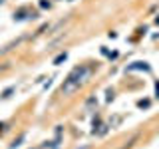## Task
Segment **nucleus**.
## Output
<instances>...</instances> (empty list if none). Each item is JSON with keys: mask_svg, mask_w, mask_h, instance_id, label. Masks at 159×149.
I'll list each match as a JSON object with an SVG mask.
<instances>
[{"mask_svg": "<svg viewBox=\"0 0 159 149\" xmlns=\"http://www.w3.org/2000/svg\"><path fill=\"white\" fill-rule=\"evenodd\" d=\"M137 105H139V108H149V101L147 100H141V101H137Z\"/></svg>", "mask_w": 159, "mask_h": 149, "instance_id": "20e7f679", "label": "nucleus"}, {"mask_svg": "<svg viewBox=\"0 0 159 149\" xmlns=\"http://www.w3.org/2000/svg\"><path fill=\"white\" fill-rule=\"evenodd\" d=\"M90 76H91V68L90 66H78V68H74V70L68 74V78L64 80L60 92L64 93V96H72L74 92H78V89L82 88L87 80H90Z\"/></svg>", "mask_w": 159, "mask_h": 149, "instance_id": "f257e3e1", "label": "nucleus"}, {"mask_svg": "<svg viewBox=\"0 0 159 149\" xmlns=\"http://www.w3.org/2000/svg\"><path fill=\"white\" fill-rule=\"evenodd\" d=\"M12 92H14V89H12V88H10V89H6V92H4V96H2V97H10V93H12Z\"/></svg>", "mask_w": 159, "mask_h": 149, "instance_id": "39448f33", "label": "nucleus"}, {"mask_svg": "<svg viewBox=\"0 0 159 149\" xmlns=\"http://www.w3.org/2000/svg\"><path fill=\"white\" fill-rule=\"evenodd\" d=\"M133 70H145L147 72L149 66L145 62H135V64H131V66H127V72H133Z\"/></svg>", "mask_w": 159, "mask_h": 149, "instance_id": "f03ea898", "label": "nucleus"}, {"mask_svg": "<svg viewBox=\"0 0 159 149\" xmlns=\"http://www.w3.org/2000/svg\"><path fill=\"white\" fill-rule=\"evenodd\" d=\"M40 6H42V8H48V6H50V2H46V0H42V2H40Z\"/></svg>", "mask_w": 159, "mask_h": 149, "instance_id": "423d86ee", "label": "nucleus"}, {"mask_svg": "<svg viewBox=\"0 0 159 149\" xmlns=\"http://www.w3.org/2000/svg\"><path fill=\"white\" fill-rule=\"evenodd\" d=\"M155 92H157V96H159V84H157V88H155Z\"/></svg>", "mask_w": 159, "mask_h": 149, "instance_id": "0eeeda50", "label": "nucleus"}, {"mask_svg": "<svg viewBox=\"0 0 159 149\" xmlns=\"http://www.w3.org/2000/svg\"><path fill=\"white\" fill-rule=\"evenodd\" d=\"M66 58H68V54H66V52H64V54H60V56L54 60V64H56V66H60L62 62H66Z\"/></svg>", "mask_w": 159, "mask_h": 149, "instance_id": "7ed1b4c3", "label": "nucleus"}]
</instances>
